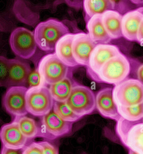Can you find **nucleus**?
Listing matches in <instances>:
<instances>
[{
  "label": "nucleus",
  "mask_w": 143,
  "mask_h": 154,
  "mask_svg": "<svg viewBox=\"0 0 143 154\" xmlns=\"http://www.w3.org/2000/svg\"><path fill=\"white\" fill-rule=\"evenodd\" d=\"M33 33L38 47L45 52L55 51L58 40L70 33L68 28L56 19H49L40 22L35 28Z\"/></svg>",
  "instance_id": "1"
},
{
  "label": "nucleus",
  "mask_w": 143,
  "mask_h": 154,
  "mask_svg": "<svg viewBox=\"0 0 143 154\" xmlns=\"http://www.w3.org/2000/svg\"><path fill=\"white\" fill-rule=\"evenodd\" d=\"M116 132L121 143L129 149L143 154V122H131L121 117L117 121Z\"/></svg>",
  "instance_id": "2"
},
{
  "label": "nucleus",
  "mask_w": 143,
  "mask_h": 154,
  "mask_svg": "<svg viewBox=\"0 0 143 154\" xmlns=\"http://www.w3.org/2000/svg\"><path fill=\"white\" fill-rule=\"evenodd\" d=\"M26 98L28 113L33 116L42 117L53 110L55 100L46 85L28 88Z\"/></svg>",
  "instance_id": "3"
},
{
  "label": "nucleus",
  "mask_w": 143,
  "mask_h": 154,
  "mask_svg": "<svg viewBox=\"0 0 143 154\" xmlns=\"http://www.w3.org/2000/svg\"><path fill=\"white\" fill-rule=\"evenodd\" d=\"M113 97L117 106L131 107L143 103V84L137 79L125 80L115 85Z\"/></svg>",
  "instance_id": "4"
},
{
  "label": "nucleus",
  "mask_w": 143,
  "mask_h": 154,
  "mask_svg": "<svg viewBox=\"0 0 143 154\" xmlns=\"http://www.w3.org/2000/svg\"><path fill=\"white\" fill-rule=\"evenodd\" d=\"M130 64L121 53L107 61L100 70L97 80L115 85L125 81L130 72Z\"/></svg>",
  "instance_id": "5"
},
{
  "label": "nucleus",
  "mask_w": 143,
  "mask_h": 154,
  "mask_svg": "<svg viewBox=\"0 0 143 154\" xmlns=\"http://www.w3.org/2000/svg\"><path fill=\"white\" fill-rule=\"evenodd\" d=\"M37 69L43 85L46 86L60 82L69 74V67L57 57L55 53L42 57L39 62Z\"/></svg>",
  "instance_id": "6"
},
{
  "label": "nucleus",
  "mask_w": 143,
  "mask_h": 154,
  "mask_svg": "<svg viewBox=\"0 0 143 154\" xmlns=\"http://www.w3.org/2000/svg\"><path fill=\"white\" fill-rule=\"evenodd\" d=\"M66 103L75 114L82 118L91 114L96 108L94 93L84 85H76Z\"/></svg>",
  "instance_id": "7"
},
{
  "label": "nucleus",
  "mask_w": 143,
  "mask_h": 154,
  "mask_svg": "<svg viewBox=\"0 0 143 154\" xmlns=\"http://www.w3.org/2000/svg\"><path fill=\"white\" fill-rule=\"evenodd\" d=\"M9 43L13 54L23 59L31 58L38 47L33 32L23 27L17 28L12 32Z\"/></svg>",
  "instance_id": "8"
},
{
  "label": "nucleus",
  "mask_w": 143,
  "mask_h": 154,
  "mask_svg": "<svg viewBox=\"0 0 143 154\" xmlns=\"http://www.w3.org/2000/svg\"><path fill=\"white\" fill-rule=\"evenodd\" d=\"M28 90L26 86H11L3 97V107L8 114L14 118V120L28 113L26 98Z\"/></svg>",
  "instance_id": "9"
},
{
  "label": "nucleus",
  "mask_w": 143,
  "mask_h": 154,
  "mask_svg": "<svg viewBox=\"0 0 143 154\" xmlns=\"http://www.w3.org/2000/svg\"><path fill=\"white\" fill-rule=\"evenodd\" d=\"M121 54L118 47L109 44H99L92 52L88 68L92 76L97 80V75L103 66L109 59Z\"/></svg>",
  "instance_id": "10"
},
{
  "label": "nucleus",
  "mask_w": 143,
  "mask_h": 154,
  "mask_svg": "<svg viewBox=\"0 0 143 154\" xmlns=\"http://www.w3.org/2000/svg\"><path fill=\"white\" fill-rule=\"evenodd\" d=\"M97 45L88 34H75L72 43V52L76 63L78 65L88 66L90 56Z\"/></svg>",
  "instance_id": "11"
},
{
  "label": "nucleus",
  "mask_w": 143,
  "mask_h": 154,
  "mask_svg": "<svg viewBox=\"0 0 143 154\" xmlns=\"http://www.w3.org/2000/svg\"><path fill=\"white\" fill-rule=\"evenodd\" d=\"M0 138L3 146L15 149L24 148L28 140L21 131L17 121H13L2 126Z\"/></svg>",
  "instance_id": "12"
},
{
  "label": "nucleus",
  "mask_w": 143,
  "mask_h": 154,
  "mask_svg": "<svg viewBox=\"0 0 143 154\" xmlns=\"http://www.w3.org/2000/svg\"><path fill=\"white\" fill-rule=\"evenodd\" d=\"M41 123L44 130L50 136V138L61 137L72 132L73 123L61 119L53 110L42 117Z\"/></svg>",
  "instance_id": "13"
},
{
  "label": "nucleus",
  "mask_w": 143,
  "mask_h": 154,
  "mask_svg": "<svg viewBox=\"0 0 143 154\" xmlns=\"http://www.w3.org/2000/svg\"><path fill=\"white\" fill-rule=\"evenodd\" d=\"M95 101L96 109L103 117L116 121L120 118L113 99L112 88L108 87L99 91L95 95Z\"/></svg>",
  "instance_id": "14"
},
{
  "label": "nucleus",
  "mask_w": 143,
  "mask_h": 154,
  "mask_svg": "<svg viewBox=\"0 0 143 154\" xmlns=\"http://www.w3.org/2000/svg\"><path fill=\"white\" fill-rule=\"evenodd\" d=\"M9 75L7 87L24 86L27 87L29 76L32 69L28 63L18 59H9Z\"/></svg>",
  "instance_id": "15"
},
{
  "label": "nucleus",
  "mask_w": 143,
  "mask_h": 154,
  "mask_svg": "<svg viewBox=\"0 0 143 154\" xmlns=\"http://www.w3.org/2000/svg\"><path fill=\"white\" fill-rule=\"evenodd\" d=\"M143 18V13L137 10L129 11L122 16V36L129 41H137L138 31Z\"/></svg>",
  "instance_id": "16"
},
{
  "label": "nucleus",
  "mask_w": 143,
  "mask_h": 154,
  "mask_svg": "<svg viewBox=\"0 0 143 154\" xmlns=\"http://www.w3.org/2000/svg\"><path fill=\"white\" fill-rule=\"evenodd\" d=\"M74 34L69 33L61 38L57 43L55 53L57 57L69 67L78 65L74 59L72 52V43Z\"/></svg>",
  "instance_id": "17"
},
{
  "label": "nucleus",
  "mask_w": 143,
  "mask_h": 154,
  "mask_svg": "<svg viewBox=\"0 0 143 154\" xmlns=\"http://www.w3.org/2000/svg\"><path fill=\"white\" fill-rule=\"evenodd\" d=\"M86 28L90 38L97 45L108 44L112 39L107 34L102 23V15L94 16L87 21Z\"/></svg>",
  "instance_id": "18"
},
{
  "label": "nucleus",
  "mask_w": 143,
  "mask_h": 154,
  "mask_svg": "<svg viewBox=\"0 0 143 154\" xmlns=\"http://www.w3.org/2000/svg\"><path fill=\"white\" fill-rule=\"evenodd\" d=\"M122 16L114 10L106 11L102 14L103 26L112 39H118L122 37L121 20Z\"/></svg>",
  "instance_id": "19"
},
{
  "label": "nucleus",
  "mask_w": 143,
  "mask_h": 154,
  "mask_svg": "<svg viewBox=\"0 0 143 154\" xmlns=\"http://www.w3.org/2000/svg\"><path fill=\"white\" fill-rule=\"evenodd\" d=\"M83 5L88 21L95 15H102L108 11L113 10L115 3L111 0H85Z\"/></svg>",
  "instance_id": "20"
},
{
  "label": "nucleus",
  "mask_w": 143,
  "mask_h": 154,
  "mask_svg": "<svg viewBox=\"0 0 143 154\" xmlns=\"http://www.w3.org/2000/svg\"><path fill=\"white\" fill-rule=\"evenodd\" d=\"M76 85L69 74L60 82L49 85V88L55 101L66 102Z\"/></svg>",
  "instance_id": "21"
},
{
  "label": "nucleus",
  "mask_w": 143,
  "mask_h": 154,
  "mask_svg": "<svg viewBox=\"0 0 143 154\" xmlns=\"http://www.w3.org/2000/svg\"><path fill=\"white\" fill-rule=\"evenodd\" d=\"M117 106L120 116L128 121L134 122L143 119V103L131 107Z\"/></svg>",
  "instance_id": "22"
},
{
  "label": "nucleus",
  "mask_w": 143,
  "mask_h": 154,
  "mask_svg": "<svg viewBox=\"0 0 143 154\" xmlns=\"http://www.w3.org/2000/svg\"><path fill=\"white\" fill-rule=\"evenodd\" d=\"M13 121L18 122L21 131L28 140L32 139L38 135L39 129L33 119L25 116Z\"/></svg>",
  "instance_id": "23"
},
{
  "label": "nucleus",
  "mask_w": 143,
  "mask_h": 154,
  "mask_svg": "<svg viewBox=\"0 0 143 154\" xmlns=\"http://www.w3.org/2000/svg\"><path fill=\"white\" fill-rule=\"evenodd\" d=\"M53 110L61 119L67 122H77L82 118L74 113L67 104L66 102H54Z\"/></svg>",
  "instance_id": "24"
},
{
  "label": "nucleus",
  "mask_w": 143,
  "mask_h": 154,
  "mask_svg": "<svg viewBox=\"0 0 143 154\" xmlns=\"http://www.w3.org/2000/svg\"><path fill=\"white\" fill-rule=\"evenodd\" d=\"M9 59L4 57H0V85L7 87L9 75Z\"/></svg>",
  "instance_id": "25"
},
{
  "label": "nucleus",
  "mask_w": 143,
  "mask_h": 154,
  "mask_svg": "<svg viewBox=\"0 0 143 154\" xmlns=\"http://www.w3.org/2000/svg\"><path fill=\"white\" fill-rule=\"evenodd\" d=\"M41 76L37 68L32 71L29 76L27 83V88L37 87L42 85Z\"/></svg>",
  "instance_id": "26"
},
{
  "label": "nucleus",
  "mask_w": 143,
  "mask_h": 154,
  "mask_svg": "<svg viewBox=\"0 0 143 154\" xmlns=\"http://www.w3.org/2000/svg\"><path fill=\"white\" fill-rule=\"evenodd\" d=\"M22 154H44L43 148L37 142H32L23 149Z\"/></svg>",
  "instance_id": "27"
},
{
  "label": "nucleus",
  "mask_w": 143,
  "mask_h": 154,
  "mask_svg": "<svg viewBox=\"0 0 143 154\" xmlns=\"http://www.w3.org/2000/svg\"><path fill=\"white\" fill-rule=\"evenodd\" d=\"M38 143L43 147L44 154H59L58 149L50 142L42 141Z\"/></svg>",
  "instance_id": "28"
},
{
  "label": "nucleus",
  "mask_w": 143,
  "mask_h": 154,
  "mask_svg": "<svg viewBox=\"0 0 143 154\" xmlns=\"http://www.w3.org/2000/svg\"><path fill=\"white\" fill-rule=\"evenodd\" d=\"M23 149H10L3 146L1 150V154H22Z\"/></svg>",
  "instance_id": "29"
},
{
  "label": "nucleus",
  "mask_w": 143,
  "mask_h": 154,
  "mask_svg": "<svg viewBox=\"0 0 143 154\" xmlns=\"http://www.w3.org/2000/svg\"><path fill=\"white\" fill-rule=\"evenodd\" d=\"M137 42L143 46V18L139 25L137 35Z\"/></svg>",
  "instance_id": "30"
},
{
  "label": "nucleus",
  "mask_w": 143,
  "mask_h": 154,
  "mask_svg": "<svg viewBox=\"0 0 143 154\" xmlns=\"http://www.w3.org/2000/svg\"><path fill=\"white\" fill-rule=\"evenodd\" d=\"M138 80L143 84V64L140 66L137 71Z\"/></svg>",
  "instance_id": "31"
},
{
  "label": "nucleus",
  "mask_w": 143,
  "mask_h": 154,
  "mask_svg": "<svg viewBox=\"0 0 143 154\" xmlns=\"http://www.w3.org/2000/svg\"><path fill=\"white\" fill-rule=\"evenodd\" d=\"M129 154H140L138 152H136V151H133V150L129 149Z\"/></svg>",
  "instance_id": "32"
},
{
  "label": "nucleus",
  "mask_w": 143,
  "mask_h": 154,
  "mask_svg": "<svg viewBox=\"0 0 143 154\" xmlns=\"http://www.w3.org/2000/svg\"><path fill=\"white\" fill-rule=\"evenodd\" d=\"M142 121H143V119H142Z\"/></svg>",
  "instance_id": "33"
}]
</instances>
